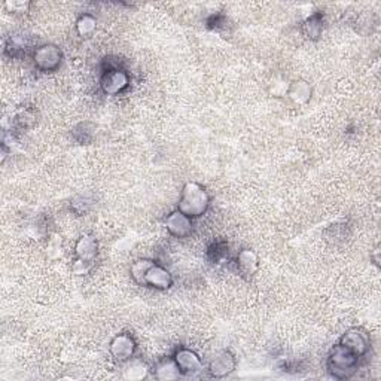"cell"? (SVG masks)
I'll use <instances>...</instances> for the list:
<instances>
[{
    "label": "cell",
    "mask_w": 381,
    "mask_h": 381,
    "mask_svg": "<svg viewBox=\"0 0 381 381\" xmlns=\"http://www.w3.org/2000/svg\"><path fill=\"white\" fill-rule=\"evenodd\" d=\"M210 194L207 189L198 182H186L181 191L177 210L189 216L191 219L201 218L210 207Z\"/></svg>",
    "instance_id": "cell-1"
},
{
    "label": "cell",
    "mask_w": 381,
    "mask_h": 381,
    "mask_svg": "<svg viewBox=\"0 0 381 381\" xmlns=\"http://www.w3.org/2000/svg\"><path fill=\"white\" fill-rule=\"evenodd\" d=\"M359 359L358 354H354L338 343L327 354V371L336 380L350 378L358 371Z\"/></svg>",
    "instance_id": "cell-2"
},
{
    "label": "cell",
    "mask_w": 381,
    "mask_h": 381,
    "mask_svg": "<svg viewBox=\"0 0 381 381\" xmlns=\"http://www.w3.org/2000/svg\"><path fill=\"white\" fill-rule=\"evenodd\" d=\"M63 61V51L56 43H43L33 52V63L41 72H56Z\"/></svg>",
    "instance_id": "cell-3"
},
{
    "label": "cell",
    "mask_w": 381,
    "mask_h": 381,
    "mask_svg": "<svg viewBox=\"0 0 381 381\" xmlns=\"http://www.w3.org/2000/svg\"><path fill=\"white\" fill-rule=\"evenodd\" d=\"M137 350L136 340L132 338L131 334L122 332L115 335L112 341L109 343V353L112 359L119 363V365H126L127 362L135 359V354Z\"/></svg>",
    "instance_id": "cell-4"
},
{
    "label": "cell",
    "mask_w": 381,
    "mask_h": 381,
    "mask_svg": "<svg viewBox=\"0 0 381 381\" xmlns=\"http://www.w3.org/2000/svg\"><path fill=\"white\" fill-rule=\"evenodd\" d=\"M130 85V76L124 69L113 67L108 69L106 72H103L100 78V90L106 95H119L124 93Z\"/></svg>",
    "instance_id": "cell-5"
},
{
    "label": "cell",
    "mask_w": 381,
    "mask_h": 381,
    "mask_svg": "<svg viewBox=\"0 0 381 381\" xmlns=\"http://www.w3.org/2000/svg\"><path fill=\"white\" fill-rule=\"evenodd\" d=\"M340 344L362 358L371 349V338L369 334L365 330H362V327H351V330L345 331V334L341 335Z\"/></svg>",
    "instance_id": "cell-6"
},
{
    "label": "cell",
    "mask_w": 381,
    "mask_h": 381,
    "mask_svg": "<svg viewBox=\"0 0 381 381\" xmlns=\"http://www.w3.org/2000/svg\"><path fill=\"white\" fill-rule=\"evenodd\" d=\"M237 368L235 356L228 350H222L215 354V358H211L207 367V372L210 377L213 378H225L231 376Z\"/></svg>",
    "instance_id": "cell-7"
},
{
    "label": "cell",
    "mask_w": 381,
    "mask_h": 381,
    "mask_svg": "<svg viewBox=\"0 0 381 381\" xmlns=\"http://www.w3.org/2000/svg\"><path fill=\"white\" fill-rule=\"evenodd\" d=\"M173 359L176 362V365L179 367L182 376H192L198 374L205 367H203V362L200 359L198 354L188 349V347H181L177 349L173 354Z\"/></svg>",
    "instance_id": "cell-8"
},
{
    "label": "cell",
    "mask_w": 381,
    "mask_h": 381,
    "mask_svg": "<svg viewBox=\"0 0 381 381\" xmlns=\"http://www.w3.org/2000/svg\"><path fill=\"white\" fill-rule=\"evenodd\" d=\"M164 227L174 238H186L192 233V219L176 209L164 219Z\"/></svg>",
    "instance_id": "cell-9"
},
{
    "label": "cell",
    "mask_w": 381,
    "mask_h": 381,
    "mask_svg": "<svg viewBox=\"0 0 381 381\" xmlns=\"http://www.w3.org/2000/svg\"><path fill=\"white\" fill-rule=\"evenodd\" d=\"M75 258L86 264H93L99 255V242L93 234H82L75 243Z\"/></svg>",
    "instance_id": "cell-10"
},
{
    "label": "cell",
    "mask_w": 381,
    "mask_h": 381,
    "mask_svg": "<svg viewBox=\"0 0 381 381\" xmlns=\"http://www.w3.org/2000/svg\"><path fill=\"white\" fill-rule=\"evenodd\" d=\"M173 274L159 264H154L145 276L143 286L154 288L158 290H167L173 286Z\"/></svg>",
    "instance_id": "cell-11"
},
{
    "label": "cell",
    "mask_w": 381,
    "mask_h": 381,
    "mask_svg": "<svg viewBox=\"0 0 381 381\" xmlns=\"http://www.w3.org/2000/svg\"><path fill=\"white\" fill-rule=\"evenodd\" d=\"M235 265L242 276L244 277H253L256 271L259 268V258L258 253L252 249H242L237 253Z\"/></svg>",
    "instance_id": "cell-12"
},
{
    "label": "cell",
    "mask_w": 381,
    "mask_h": 381,
    "mask_svg": "<svg viewBox=\"0 0 381 381\" xmlns=\"http://www.w3.org/2000/svg\"><path fill=\"white\" fill-rule=\"evenodd\" d=\"M286 95L289 97L292 103L298 106H305L313 97V86L307 81H304V79H298V81L289 84Z\"/></svg>",
    "instance_id": "cell-13"
},
{
    "label": "cell",
    "mask_w": 381,
    "mask_h": 381,
    "mask_svg": "<svg viewBox=\"0 0 381 381\" xmlns=\"http://www.w3.org/2000/svg\"><path fill=\"white\" fill-rule=\"evenodd\" d=\"M152 371H154V377L157 380H177L182 376V372L179 367L176 365L173 358L159 360Z\"/></svg>",
    "instance_id": "cell-14"
},
{
    "label": "cell",
    "mask_w": 381,
    "mask_h": 381,
    "mask_svg": "<svg viewBox=\"0 0 381 381\" xmlns=\"http://www.w3.org/2000/svg\"><path fill=\"white\" fill-rule=\"evenodd\" d=\"M323 32V20L319 14H314L304 21L303 24V33L304 36L308 38L310 41H316L322 36Z\"/></svg>",
    "instance_id": "cell-15"
},
{
    "label": "cell",
    "mask_w": 381,
    "mask_h": 381,
    "mask_svg": "<svg viewBox=\"0 0 381 381\" xmlns=\"http://www.w3.org/2000/svg\"><path fill=\"white\" fill-rule=\"evenodd\" d=\"M76 33L81 38H90L97 30V19L93 14H82L76 20Z\"/></svg>",
    "instance_id": "cell-16"
},
{
    "label": "cell",
    "mask_w": 381,
    "mask_h": 381,
    "mask_svg": "<svg viewBox=\"0 0 381 381\" xmlns=\"http://www.w3.org/2000/svg\"><path fill=\"white\" fill-rule=\"evenodd\" d=\"M126 369H124V377L127 380H141L149 376V367L141 360L131 359L126 363Z\"/></svg>",
    "instance_id": "cell-17"
},
{
    "label": "cell",
    "mask_w": 381,
    "mask_h": 381,
    "mask_svg": "<svg viewBox=\"0 0 381 381\" xmlns=\"http://www.w3.org/2000/svg\"><path fill=\"white\" fill-rule=\"evenodd\" d=\"M155 262L152 259H148V258H141V259H137L131 264V267H130V276L131 279L135 280L137 285L140 286H143V281H145V276H146V273L148 270L152 267Z\"/></svg>",
    "instance_id": "cell-18"
},
{
    "label": "cell",
    "mask_w": 381,
    "mask_h": 381,
    "mask_svg": "<svg viewBox=\"0 0 381 381\" xmlns=\"http://www.w3.org/2000/svg\"><path fill=\"white\" fill-rule=\"evenodd\" d=\"M90 206H91V201L84 196H78L72 203H70V207H72V210L79 216L86 213V211L90 210Z\"/></svg>",
    "instance_id": "cell-19"
},
{
    "label": "cell",
    "mask_w": 381,
    "mask_h": 381,
    "mask_svg": "<svg viewBox=\"0 0 381 381\" xmlns=\"http://www.w3.org/2000/svg\"><path fill=\"white\" fill-rule=\"evenodd\" d=\"M210 253H213V261L215 262H220L222 259H225L227 256H228V251H227V247L225 244H215L213 247H211V251Z\"/></svg>",
    "instance_id": "cell-20"
}]
</instances>
